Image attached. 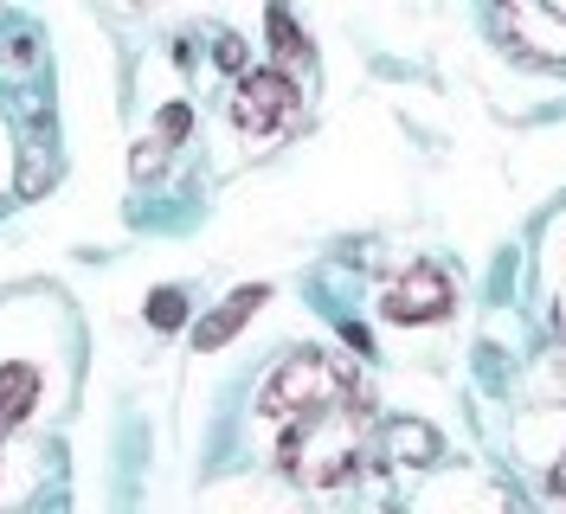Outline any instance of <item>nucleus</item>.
Instances as JSON below:
<instances>
[{
  "instance_id": "nucleus-1",
  "label": "nucleus",
  "mask_w": 566,
  "mask_h": 514,
  "mask_svg": "<svg viewBox=\"0 0 566 514\" xmlns=\"http://www.w3.org/2000/svg\"><path fill=\"white\" fill-rule=\"evenodd\" d=\"M367 418H374V399L360 386H342L316 406L277 418L271 431H277L283 476L303 482V489H342L367 457Z\"/></svg>"
},
{
  "instance_id": "nucleus-2",
  "label": "nucleus",
  "mask_w": 566,
  "mask_h": 514,
  "mask_svg": "<svg viewBox=\"0 0 566 514\" xmlns=\"http://www.w3.org/2000/svg\"><path fill=\"white\" fill-rule=\"evenodd\" d=\"M495 33L528 65L566 71V0H495Z\"/></svg>"
},
{
  "instance_id": "nucleus-3",
  "label": "nucleus",
  "mask_w": 566,
  "mask_h": 514,
  "mask_svg": "<svg viewBox=\"0 0 566 514\" xmlns=\"http://www.w3.org/2000/svg\"><path fill=\"white\" fill-rule=\"evenodd\" d=\"M342 386H354L328 354H316V347H303V354H290L277 374L264 379V392H258V411H264V424H277V418H290V411L316 406V399H328V392H342Z\"/></svg>"
},
{
  "instance_id": "nucleus-4",
  "label": "nucleus",
  "mask_w": 566,
  "mask_h": 514,
  "mask_svg": "<svg viewBox=\"0 0 566 514\" xmlns=\"http://www.w3.org/2000/svg\"><path fill=\"white\" fill-rule=\"evenodd\" d=\"M296 109H303V97H296V84H290L283 71H245L239 91H232V123L258 141L283 136V129L296 123Z\"/></svg>"
},
{
  "instance_id": "nucleus-5",
  "label": "nucleus",
  "mask_w": 566,
  "mask_h": 514,
  "mask_svg": "<svg viewBox=\"0 0 566 514\" xmlns=\"http://www.w3.org/2000/svg\"><path fill=\"white\" fill-rule=\"evenodd\" d=\"M451 303H458V296H451V276L438 271V264H412V271L387 290V315L392 322H406V328H412V322H438V315H451Z\"/></svg>"
},
{
  "instance_id": "nucleus-6",
  "label": "nucleus",
  "mask_w": 566,
  "mask_h": 514,
  "mask_svg": "<svg viewBox=\"0 0 566 514\" xmlns=\"http://www.w3.org/2000/svg\"><path fill=\"white\" fill-rule=\"evenodd\" d=\"M264 303H271V290H264V283H245V290H232V296H226V303H219L207 322L193 328V347H200V354L226 347V342H232V335H239V328L251 322V308H264Z\"/></svg>"
},
{
  "instance_id": "nucleus-7",
  "label": "nucleus",
  "mask_w": 566,
  "mask_h": 514,
  "mask_svg": "<svg viewBox=\"0 0 566 514\" xmlns=\"http://www.w3.org/2000/svg\"><path fill=\"white\" fill-rule=\"evenodd\" d=\"M33 411H39V374L27 360H7V367H0V438L20 431Z\"/></svg>"
},
{
  "instance_id": "nucleus-8",
  "label": "nucleus",
  "mask_w": 566,
  "mask_h": 514,
  "mask_svg": "<svg viewBox=\"0 0 566 514\" xmlns=\"http://www.w3.org/2000/svg\"><path fill=\"white\" fill-rule=\"evenodd\" d=\"M387 450H392V463H438V431L406 418V424L387 431Z\"/></svg>"
},
{
  "instance_id": "nucleus-9",
  "label": "nucleus",
  "mask_w": 566,
  "mask_h": 514,
  "mask_svg": "<svg viewBox=\"0 0 566 514\" xmlns=\"http://www.w3.org/2000/svg\"><path fill=\"white\" fill-rule=\"evenodd\" d=\"M271 45H277L283 65H310V39L296 33V20H290L283 0H271Z\"/></svg>"
},
{
  "instance_id": "nucleus-10",
  "label": "nucleus",
  "mask_w": 566,
  "mask_h": 514,
  "mask_svg": "<svg viewBox=\"0 0 566 514\" xmlns=\"http://www.w3.org/2000/svg\"><path fill=\"white\" fill-rule=\"evenodd\" d=\"M148 322L155 328H180L187 322V296L180 290H148Z\"/></svg>"
},
{
  "instance_id": "nucleus-11",
  "label": "nucleus",
  "mask_w": 566,
  "mask_h": 514,
  "mask_svg": "<svg viewBox=\"0 0 566 514\" xmlns=\"http://www.w3.org/2000/svg\"><path fill=\"white\" fill-rule=\"evenodd\" d=\"M212 59H219L226 71H245V39H232V33H226V39H219V52H212Z\"/></svg>"
},
{
  "instance_id": "nucleus-12",
  "label": "nucleus",
  "mask_w": 566,
  "mask_h": 514,
  "mask_svg": "<svg viewBox=\"0 0 566 514\" xmlns=\"http://www.w3.org/2000/svg\"><path fill=\"white\" fill-rule=\"evenodd\" d=\"M45 187V155H27V168H20V193H39Z\"/></svg>"
},
{
  "instance_id": "nucleus-13",
  "label": "nucleus",
  "mask_w": 566,
  "mask_h": 514,
  "mask_svg": "<svg viewBox=\"0 0 566 514\" xmlns=\"http://www.w3.org/2000/svg\"><path fill=\"white\" fill-rule=\"evenodd\" d=\"M554 322H560V335H566V251H560V271H554Z\"/></svg>"
},
{
  "instance_id": "nucleus-14",
  "label": "nucleus",
  "mask_w": 566,
  "mask_h": 514,
  "mask_svg": "<svg viewBox=\"0 0 566 514\" xmlns=\"http://www.w3.org/2000/svg\"><path fill=\"white\" fill-rule=\"evenodd\" d=\"M161 136H168V141H180V136H187V109H180V103L168 109V116H161Z\"/></svg>"
},
{
  "instance_id": "nucleus-15",
  "label": "nucleus",
  "mask_w": 566,
  "mask_h": 514,
  "mask_svg": "<svg viewBox=\"0 0 566 514\" xmlns=\"http://www.w3.org/2000/svg\"><path fill=\"white\" fill-rule=\"evenodd\" d=\"M148 168H161V141H142L136 148V174H148Z\"/></svg>"
},
{
  "instance_id": "nucleus-16",
  "label": "nucleus",
  "mask_w": 566,
  "mask_h": 514,
  "mask_svg": "<svg viewBox=\"0 0 566 514\" xmlns=\"http://www.w3.org/2000/svg\"><path fill=\"white\" fill-rule=\"evenodd\" d=\"M547 495H554V502H566V457H560V470L547 476Z\"/></svg>"
},
{
  "instance_id": "nucleus-17",
  "label": "nucleus",
  "mask_w": 566,
  "mask_h": 514,
  "mask_svg": "<svg viewBox=\"0 0 566 514\" xmlns=\"http://www.w3.org/2000/svg\"><path fill=\"white\" fill-rule=\"evenodd\" d=\"M109 7H116V13H136L142 0H109Z\"/></svg>"
}]
</instances>
